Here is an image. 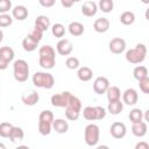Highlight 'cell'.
Listing matches in <instances>:
<instances>
[{
    "label": "cell",
    "mask_w": 149,
    "mask_h": 149,
    "mask_svg": "<svg viewBox=\"0 0 149 149\" xmlns=\"http://www.w3.org/2000/svg\"><path fill=\"white\" fill-rule=\"evenodd\" d=\"M38 64L45 70H50L55 66L56 50L54 49V47L45 44L38 49Z\"/></svg>",
    "instance_id": "obj_1"
},
{
    "label": "cell",
    "mask_w": 149,
    "mask_h": 149,
    "mask_svg": "<svg viewBox=\"0 0 149 149\" xmlns=\"http://www.w3.org/2000/svg\"><path fill=\"white\" fill-rule=\"evenodd\" d=\"M147 56V47L143 43H137L135 48L126 51V61L130 64H140L146 59Z\"/></svg>",
    "instance_id": "obj_2"
},
{
    "label": "cell",
    "mask_w": 149,
    "mask_h": 149,
    "mask_svg": "<svg viewBox=\"0 0 149 149\" xmlns=\"http://www.w3.org/2000/svg\"><path fill=\"white\" fill-rule=\"evenodd\" d=\"M54 113L49 109L42 111L38 115V132L41 135L47 136L51 133L52 129V122H54Z\"/></svg>",
    "instance_id": "obj_3"
},
{
    "label": "cell",
    "mask_w": 149,
    "mask_h": 149,
    "mask_svg": "<svg viewBox=\"0 0 149 149\" xmlns=\"http://www.w3.org/2000/svg\"><path fill=\"white\" fill-rule=\"evenodd\" d=\"M31 80H33V84L36 87H40V88L50 90L55 85V78H54V76L51 73L44 72V71H37V72H35L33 74V77H31Z\"/></svg>",
    "instance_id": "obj_4"
},
{
    "label": "cell",
    "mask_w": 149,
    "mask_h": 149,
    "mask_svg": "<svg viewBox=\"0 0 149 149\" xmlns=\"http://www.w3.org/2000/svg\"><path fill=\"white\" fill-rule=\"evenodd\" d=\"M80 113H81V101L78 97L71 94L69 102L65 107V116L70 121H76L78 120Z\"/></svg>",
    "instance_id": "obj_5"
},
{
    "label": "cell",
    "mask_w": 149,
    "mask_h": 149,
    "mask_svg": "<svg viewBox=\"0 0 149 149\" xmlns=\"http://www.w3.org/2000/svg\"><path fill=\"white\" fill-rule=\"evenodd\" d=\"M13 76L19 83H23L29 77V65L24 59H16L13 64Z\"/></svg>",
    "instance_id": "obj_6"
},
{
    "label": "cell",
    "mask_w": 149,
    "mask_h": 149,
    "mask_svg": "<svg viewBox=\"0 0 149 149\" xmlns=\"http://www.w3.org/2000/svg\"><path fill=\"white\" fill-rule=\"evenodd\" d=\"M100 137V129L98 125L95 123H90L85 127L84 129V140L85 143L90 147H94L98 144Z\"/></svg>",
    "instance_id": "obj_7"
},
{
    "label": "cell",
    "mask_w": 149,
    "mask_h": 149,
    "mask_svg": "<svg viewBox=\"0 0 149 149\" xmlns=\"http://www.w3.org/2000/svg\"><path fill=\"white\" fill-rule=\"evenodd\" d=\"M14 50L10 47H1L0 48V70H6L9 63L14 59Z\"/></svg>",
    "instance_id": "obj_8"
},
{
    "label": "cell",
    "mask_w": 149,
    "mask_h": 149,
    "mask_svg": "<svg viewBox=\"0 0 149 149\" xmlns=\"http://www.w3.org/2000/svg\"><path fill=\"white\" fill-rule=\"evenodd\" d=\"M72 93H70L69 91H64V92H61V93H56L51 97L50 101H51V105L54 107H66L68 102H69V99L71 97Z\"/></svg>",
    "instance_id": "obj_9"
},
{
    "label": "cell",
    "mask_w": 149,
    "mask_h": 149,
    "mask_svg": "<svg viewBox=\"0 0 149 149\" xmlns=\"http://www.w3.org/2000/svg\"><path fill=\"white\" fill-rule=\"evenodd\" d=\"M109 133H111V135H112L114 139L120 140V139H122V137L126 136V134H127V127H126V125H125L123 122L115 121V122H113V123L111 125V127H109Z\"/></svg>",
    "instance_id": "obj_10"
},
{
    "label": "cell",
    "mask_w": 149,
    "mask_h": 149,
    "mask_svg": "<svg viewBox=\"0 0 149 149\" xmlns=\"http://www.w3.org/2000/svg\"><path fill=\"white\" fill-rule=\"evenodd\" d=\"M108 49L112 54L119 55L126 50V41L121 37H114L108 43Z\"/></svg>",
    "instance_id": "obj_11"
},
{
    "label": "cell",
    "mask_w": 149,
    "mask_h": 149,
    "mask_svg": "<svg viewBox=\"0 0 149 149\" xmlns=\"http://www.w3.org/2000/svg\"><path fill=\"white\" fill-rule=\"evenodd\" d=\"M109 80L106 78V77H97L93 81V90L97 94H105L106 91L108 90L109 87Z\"/></svg>",
    "instance_id": "obj_12"
},
{
    "label": "cell",
    "mask_w": 149,
    "mask_h": 149,
    "mask_svg": "<svg viewBox=\"0 0 149 149\" xmlns=\"http://www.w3.org/2000/svg\"><path fill=\"white\" fill-rule=\"evenodd\" d=\"M56 50L62 56H69L73 50L72 42L68 38H61L56 44Z\"/></svg>",
    "instance_id": "obj_13"
},
{
    "label": "cell",
    "mask_w": 149,
    "mask_h": 149,
    "mask_svg": "<svg viewBox=\"0 0 149 149\" xmlns=\"http://www.w3.org/2000/svg\"><path fill=\"white\" fill-rule=\"evenodd\" d=\"M139 100V93L135 88H127L122 93V102L128 106H134Z\"/></svg>",
    "instance_id": "obj_14"
},
{
    "label": "cell",
    "mask_w": 149,
    "mask_h": 149,
    "mask_svg": "<svg viewBox=\"0 0 149 149\" xmlns=\"http://www.w3.org/2000/svg\"><path fill=\"white\" fill-rule=\"evenodd\" d=\"M98 12V5L94 1H85L81 5V13L87 17H92Z\"/></svg>",
    "instance_id": "obj_15"
},
{
    "label": "cell",
    "mask_w": 149,
    "mask_h": 149,
    "mask_svg": "<svg viewBox=\"0 0 149 149\" xmlns=\"http://www.w3.org/2000/svg\"><path fill=\"white\" fill-rule=\"evenodd\" d=\"M111 22L107 17H98L94 22H93V29L97 33H106L109 29Z\"/></svg>",
    "instance_id": "obj_16"
},
{
    "label": "cell",
    "mask_w": 149,
    "mask_h": 149,
    "mask_svg": "<svg viewBox=\"0 0 149 149\" xmlns=\"http://www.w3.org/2000/svg\"><path fill=\"white\" fill-rule=\"evenodd\" d=\"M34 27L44 33V31H47V30L49 29V27H50V19H49L47 15H38V16L35 19Z\"/></svg>",
    "instance_id": "obj_17"
},
{
    "label": "cell",
    "mask_w": 149,
    "mask_h": 149,
    "mask_svg": "<svg viewBox=\"0 0 149 149\" xmlns=\"http://www.w3.org/2000/svg\"><path fill=\"white\" fill-rule=\"evenodd\" d=\"M12 16L19 21H23L28 16V9L22 5H17L12 9Z\"/></svg>",
    "instance_id": "obj_18"
},
{
    "label": "cell",
    "mask_w": 149,
    "mask_h": 149,
    "mask_svg": "<svg viewBox=\"0 0 149 149\" xmlns=\"http://www.w3.org/2000/svg\"><path fill=\"white\" fill-rule=\"evenodd\" d=\"M77 77L81 81H90L93 77V71L88 66H80V68H78Z\"/></svg>",
    "instance_id": "obj_19"
},
{
    "label": "cell",
    "mask_w": 149,
    "mask_h": 149,
    "mask_svg": "<svg viewBox=\"0 0 149 149\" xmlns=\"http://www.w3.org/2000/svg\"><path fill=\"white\" fill-rule=\"evenodd\" d=\"M52 129L57 134H65L69 129V123L64 119H55L52 122Z\"/></svg>",
    "instance_id": "obj_20"
},
{
    "label": "cell",
    "mask_w": 149,
    "mask_h": 149,
    "mask_svg": "<svg viewBox=\"0 0 149 149\" xmlns=\"http://www.w3.org/2000/svg\"><path fill=\"white\" fill-rule=\"evenodd\" d=\"M147 130H148V126L147 122L144 121H141L139 123H133L132 126V133L137 137H143L147 134Z\"/></svg>",
    "instance_id": "obj_21"
},
{
    "label": "cell",
    "mask_w": 149,
    "mask_h": 149,
    "mask_svg": "<svg viewBox=\"0 0 149 149\" xmlns=\"http://www.w3.org/2000/svg\"><path fill=\"white\" fill-rule=\"evenodd\" d=\"M21 100H22V102L26 106H34V105H36L38 102L40 94L36 91H33V92H30V93H28L26 95H22L21 97Z\"/></svg>",
    "instance_id": "obj_22"
},
{
    "label": "cell",
    "mask_w": 149,
    "mask_h": 149,
    "mask_svg": "<svg viewBox=\"0 0 149 149\" xmlns=\"http://www.w3.org/2000/svg\"><path fill=\"white\" fill-rule=\"evenodd\" d=\"M68 29H69V33L72 36H81L84 34V24L81 22H78V21L71 22L69 24Z\"/></svg>",
    "instance_id": "obj_23"
},
{
    "label": "cell",
    "mask_w": 149,
    "mask_h": 149,
    "mask_svg": "<svg viewBox=\"0 0 149 149\" xmlns=\"http://www.w3.org/2000/svg\"><path fill=\"white\" fill-rule=\"evenodd\" d=\"M106 95H107L108 102L121 100V91L118 86H109L108 90L106 91Z\"/></svg>",
    "instance_id": "obj_24"
},
{
    "label": "cell",
    "mask_w": 149,
    "mask_h": 149,
    "mask_svg": "<svg viewBox=\"0 0 149 149\" xmlns=\"http://www.w3.org/2000/svg\"><path fill=\"white\" fill-rule=\"evenodd\" d=\"M13 143H16V142H21L23 139H24V132L21 127H13L12 132H10V135L8 137Z\"/></svg>",
    "instance_id": "obj_25"
},
{
    "label": "cell",
    "mask_w": 149,
    "mask_h": 149,
    "mask_svg": "<svg viewBox=\"0 0 149 149\" xmlns=\"http://www.w3.org/2000/svg\"><path fill=\"white\" fill-rule=\"evenodd\" d=\"M123 109V102L121 100H118V101H112V102H108V106H107V111L113 114V115H118L122 112Z\"/></svg>",
    "instance_id": "obj_26"
},
{
    "label": "cell",
    "mask_w": 149,
    "mask_h": 149,
    "mask_svg": "<svg viewBox=\"0 0 149 149\" xmlns=\"http://www.w3.org/2000/svg\"><path fill=\"white\" fill-rule=\"evenodd\" d=\"M37 45H38V43L35 42L34 40H31L28 35L22 40V48H23L24 51L31 52V51H34V50L37 49Z\"/></svg>",
    "instance_id": "obj_27"
},
{
    "label": "cell",
    "mask_w": 149,
    "mask_h": 149,
    "mask_svg": "<svg viewBox=\"0 0 149 149\" xmlns=\"http://www.w3.org/2000/svg\"><path fill=\"white\" fill-rule=\"evenodd\" d=\"M133 76L137 81L141 80V79H144V78L148 77V69L143 65H137L133 70Z\"/></svg>",
    "instance_id": "obj_28"
},
{
    "label": "cell",
    "mask_w": 149,
    "mask_h": 149,
    "mask_svg": "<svg viewBox=\"0 0 149 149\" xmlns=\"http://www.w3.org/2000/svg\"><path fill=\"white\" fill-rule=\"evenodd\" d=\"M135 21V14L130 10H126L120 15V22L125 26H130Z\"/></svg>",
    "instance_id": "obj_29"
},
{
    "label": "cell",
    "mask_w": 149,
    "mask_h": 149,
    "mask_svg": "<svg viewBox=\"0 0 149 149\" xmlns=\"http://www.w3.org/2000/svg\"><path fill=\"white\" fill-rule=\"evenodd\" d=\"M83 115L84 119L88 120V121H94L97 120V111H95V106H86L83 109Z\"/></svg>",
    "instance_id": "obj_30"
},
{
    "label": "cell",
    "mask_w": 149,
    "mask_h": 149,
    "mask_svg": "<svg viewBox=\"0 0 149 149\" xmlns=\"http://www.w3.org/2000/svg\"><path fill=\"white\" fill-rule=\"evenodd\" d=\"M129 120L132 121V123H139L141 121H143V112L140 108H133L129 112Z\"/></svg>",
    "instance_id": "obj_31"
},
{
    "label": "cell",
    "mask_w": 149,
    "mask_h": 149,
    "mask_svg": "<svg viewBox=\"0 0 149 149\" xmlns=\"http://www.w3.org/2000/svg\"><path fill=\"white\" fill-rule=\"evenodd\" d=\"M114 2L113 0H100L98 3V8L104 13H111L113 10Z\"/></svg>",
    "instance_id": "obj_32"
},
{
    "label": "cell",
    "mask_w": 149,
    "mask_h": 149,
    "mask_svg": "<svg viewBox=\"0 0 149 149\" xmlns=\"http://www.w3.org/2000/svg\"><path fill=\"white\" fill-rule=\"evenodd\" d=\"M51 33H52V35H54L55 37L61 38V37H63L64 34H65V27H64L62 23L57 22V23L52 24V27H51Z\"/></svg>",
    "instance_id": "obj_33"
},
{
    "label": "cell",
    "mask_w": 149,
    "mask_h": 149,
    "mask_svg": "<svg viewBox=\"0 0 149 149\" xmlns=\"http://www.w3.org/2000/svg\"><path fill=\"white\" fill-rule=\"evenodd\" d=\"M13 127L14 126L9 122H1L0 123V136L1 137H9Z\"/></svg>",
    "instance_id": "obj_34"
},
{
    "label": "cell",
    "mask_w": 149,
    "mask_h": 149,
    "mask_svg": "<svg viewBox=\"0 0 149 149\" xmlns=\"http://www.w3.org/2000/svg\"><path fill=\"white\" fill-rule=\"evenodd\" d=\"M79 59L77 57H73V56H70L66 58L65 61V66L69 69V70H76L79 68Z\"/></svg>",
    "instance_id": "obj_35"
},
{
    "label": "cell",
    "mask_w": 149,
    "mask_h": 149,
    "mask_svg": "<svg viewBox=\"0 0 149 149\" xmlns=\"http://www.w3.org/2000/svg\"><path fill=\"white\" fill-rule=\"evenodd\" d=\"M28 36H29L31 40H34L35 42L40 43V41L43 38V31H41L40 29H37V28L34 27V28L30 30V33L28 34Z\"/></svg>",
    "instance_id": "obj_36"
},
{
    "label": "cell",
    "mask_w": 149,
    "mask_h": 149,
    "mask_svg": "<svg viewBox=\"0 0 149 149\" xmlns=\"http://www.w3.org/2000/svg\"><path fill=\"white\" fill-rule=\"evenodd\" d=\"M13 23V17L9 14H0V28L9 27Z\"/></svg>",
    "instance_id": "obj_37"
},
{
    "label": "cell",
    "mask_w": 149,
    "mask_h": 149,
    "mask_svg": "<svg viewBox=\"0 0 149 149\" xmlns=\"http://www.w3.org/2000/svg\"><path fill=\"white\" fill-rule=\"evenodd\" d=\"M12 9L10 0H0V14H7Z\"/></svg>",
    "instance_id": "obj_38"
},
{
    "label": "cell",
    "mask_w": 149,
    "mask_h": 149,
    "mask_svg": "<svg viewBox=\"0 0 149 149\" xmlns=\"http://www.w3.org/2000/svg\"><path fill=\"white\" fill-rule=\"evenodd\" d=\"M139 86H140V90L144 94H148L149 93V77L139 80Z\"/></svg>",
    "instance_id": "obj_39"
},
{
    "label": "cell",
    "mask_w": 149,
    "mask_h": 149,
    "mask_svg": "<svg viewBox=\"0 0 149 149\" xmlns=\"http://www.w3.org/2000/svg\"><path fill=\"white\" fill-rule=\"evenodd\" d=\"M95 111H97V120H102L106 116V109L101 106H95Z\"/></svg>",
    "instance_id": "obj_40"
},
{
    "label": "cell",
    "mask_w": 149,
    "mask_h": 149,
    "mask_svg": "<svg viewBox=\"0 0 149 149\" xmlns=\"http://www.w3.org/2000/svg\"><path fill=\"white\" fill-rule=\"evenodd\" d=\"M40 5L45 8H49L55 5V0H40Z\"/></svg>",
    "instance_id": "obj_41"
},
{
    "label": "cell",
    "mask_w": 149,
    "mask_h": 149,
    "mask_svg": "<svg viewBox=\"0 0 149 149\" xmlns=\"http://www.w3.org/2000/svg\"><path fill=\"white\" fill-rule=\"evenodd\" d=\"M134 149H149V144L146 141H140V142H137L135 144Z\"/></svg>",
    "instance_id": "obj_42"
},
{
    "label": "cell",
    "mask_w": 149,
    "mask_h": 149,
    "mask_svg": "<svg viewBox=\"0 0 149 149\" xmlns=\"http://www.w3.org/2000/svg\"><path fill=\"white\" fill-rule=\"evenodd\" d=\"M73 3H74L73 0H61V5H62L63 7H65V8H70V7H72Z\"/></svg>",
    "instance_id": "obj_43"
},
{
    "label": "cell",
    "mask_w": 149,
    "mask_h": 149,
    "mask_svg": "<svg viewBox=\"0 0 149 149\" xmlns=\"http://www.w3.org/2000/svg\"><path fill=\"white\" fill-rule=\"evenodd\" d=\"M15 149H30L28 146H24V144H21V146H17Z\"/></svg>",
    "instance_id": "obj_44"
},
{
    "label": "cell",
    "mask_w": 149,
    "mask_h": 149,
    "mask_svg": "<svg viewBox=\"0 0 149 149\" xmlns=\"http://www.w3.org/2000/svg\"><path fill=\"white\" fill-rule=\"evenodd\" d=\"M95 149H109L108 146H105V144H101V146H98Z\"/></svg>",
    "instance_id": "obj_45"
},
{
    "label": "cell",
    "mask_w": 149,
    "mask_h": 149,
    "mask_svg": "<svg viewBox=\"0 0 149 149\" xmlns=\"http://www.w3.org/2000/svg\"><path fill=\"white\" fill-rule=\"evenodd\" d=\"M2 40H3V33H2V30L0 29V43L2 42Z\"/></svg>",
    "instance_id": "obj_46"
},
{
    "label": "cell",
    "mask_w": 149,
    "mask_h": 149,
    "mask_svg": "<svg viewBox=\"0 0 149 149\" xmlns=\"http://www.w3.org/2000/svg\"><path fill=\"white\" fill-rule=\"evenodd\" d=\"M0 149H7V148H6V146H5L2 142H0Z\"/></svg>",
    "instance_id": "obj_47"
}]
</instances>
